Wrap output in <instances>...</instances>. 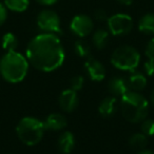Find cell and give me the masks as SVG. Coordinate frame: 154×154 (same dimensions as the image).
Segmentation results:
<instances>
[{"mask_svg": "<svg viewBox=\"0 0 154 154\" xmlns=\"http://www.w3.org/2000/svg\"><path fill=\"white\" fill-rule=\"evenodd\" d=\"M143 69H145V72L148 76H153L154 75V60L148 59L147 61L143 63Z\"/></svg>", "mask_w": 154, "mask_h": 154, "instance_id": "25", "label": "cell"}, {"mask_svg": "<svg viewBox=\"0 0 154 154\" xmlns=\"http://www.w3.org/2000/svg\"><path fill=\"white\" fill-rule=\"evenodd\" d=\"M148 143V138L143 133H135L129 138V145L132 149L141 151L146 149Z\"/></svg>", "mask_w": 154, "mask_h": 154, "instance_id": "18", "label": "cell"}, {"mask_svg": "<svg viewBox=\"0 0 154 154\" xmlns=\"http://www.w3.org/2000/svg\"><path fill=\"white\" fill-rule=\"evenodd\" d=\"M109 31L115 36H122L131 32L133 29V19L127 14H115L108 18Z\"/></svg>", "mask_w": 154, "mask_h": 154, "instance_id": "7", "label": "cell"}, {"mask_svg": "<svg viewBox=\"0 0 154 154\" xmlns=\"http://www.w3.org/2000/svg\"><path fill=\"white\" fill-rule=\"evenodd\" d=\"M134 0H117V2H119L122 5H131Z\"/></svg>", "mask_w": 154, "mask_h": 154, "instance_id": "29", "label": "cell"}, {"mask_svg": "<svg viewBox=\"0 0 154 154\" xmlns=\"http://www.w3.org/2000/svg\"><path fill=\"white\" fill-rule=\"evenodd\" d=\"M45 127L43 122L35 117H23L16 127L19 139L26 146H35L42 139Z\"/></svg>", "mask_w": 154, "mask_h": 154, "instance_id": "4", "label": "cell"}, {"mask_svg": "<svg viewBox=\"0 0 154 154\" xmlns=\"http://www.w3.org/2000/svg\"><path fill=\"white\" fill-rule=\"evenodd\" d=\"M8 17V11H7V7H5L3 3L0 2V26H2L5 22Z\"/></svg>", "mask_w": 154, "mask_h": 154, "instance_id": "27", "label": "cell"}, {"mask_svg": "<svg viewBox=\"0 0 154 154\" xmlns=\"http://www.w3.org/2000/svg\"><path fill=\"white\" fill-rule=\"evenodd\" d=\"M36 1L43 5H54V3L57 2L58 0H36Z\"/></svg>", "mask_w": 154, "mask_h": 154, "instance_id": "28", "label": "cell"}, {"mask_svg": "<svg viewBox=\"0 0 154 154\" xmlns=\"http://www.w3.org/2000/svg\"><path fill=\"white\" fill-rule=\"evenodd\" d=\"M64 50L55 34L42 33L37 35L26 47L28 61L42 72H52L64 61Z\"/></svg>", "mask_w": 154, "mask_h": 154, "instance_id": "1", "label": "cell"}, {"mask_svg": "<svg viewBox=\"0 0 154 154\" xmlns=\"http://www.w3.org/2000/svg\"><path fill=\"white\" fill-rule=\"evenodd\" d=\"M74 50H75V53L77 54L78 56L80 57H84V58H89L91 55V48L86 41L84 40H76L74 43Z\"/></svg>", "mask_w": 154, "mask_h": 154, "instance_id": "21", "label": "cell"}, {"mask_svg": "<svg viewBox=\"0 0 154 154\" xmlns=\"http://www.w3.org/2000/svg\"><path fill=\"white\" fill-rule=\"evenodd\" d=\"M75 147L74 135L70 131H64L58 138V149L63 154H70Z\"/></svg>", "mask_w": 154, "mask_h": 154, "instance_id": "14", "label": "cell"}, {"mask_svg": "<svg viewBox=\"0 0 154 154\" xmlns=\"http://www.w3.org/2000/svg\"><path fill=\"white\" fill-rule=\"evenodd\" d=\"M108 89H109L110 93L113 95L114 97L125 95L127 92L130 91L128 86V80H126L124 77L115 76L109 80L108 82Z\"/></svg>", "mask_w": 154, "mask_h": 154, "instance_id": "11", "label": "cell"}, {"mask_svg": "<svg viewBox=\"0 0 154 154\" xmlns=\"http://www.w3.org/2000/svg\"><path fill=\"white\" fill-rule=\"evenodd\" d=\"M1 43H2V48L7 52L16 51L18 47V39L13 33H7L3 35Z\"/></svg>", "mask_w": 154, "mask_h": 154, "instance_id": "20", "label": "cell"}, {"mask_svg": "<svg viewBox=\"0 0 154 154\" xmlns=\"http://www.w3.org/2000/svg\"><path fill=\"white\" fill-rule=\"evenodd\" d=\"M85 68L88 72L89 77L94 82H100L106 77L105 66H103L100 61L94 59V58L89 57L85 63Z\"/></svg>", "mask_w": 154, "mask_h": 154, "instance_id": "9", "label": "cell"}, {"mask_svg": "<svg viewBox=\"0 0 154 154\" xmlns=\"http://www.w3.org/2000/svg\"><path fill=\"white\" fill-rule=\"evenodd\" d=\"M141 131L146 136L154 135V120L153 119H143L141 122Z\"/></svg>", "mask_w": 154, "mask_h": 154, "instance_id": "22", "label": "cell"}, {"mask_svg": "<svg viewBox=\"0 0 154 154\" xmlns=\"http://www.w3.org/2000/svg\"><path fill=\"white\" fill-rule=\"evenodd\" d=\"M128 86L130 91L139 92V91L143 90L147 86V78L141 73L133 71L128 79Z\"/></svg>", "mask_w": 154, "mask_h": 154, "instance_id": "15", "label": "cell"}, {"mask_svg": "<svg viewBox=\"0 0 154 154\" xmlns=\"http://www.w3.org/2000/svg\"><path fill=\"white\" fill-rule=\"evenodd\" d=\"M43 125L45 127V130H52V131H59L62 130L66 127L68 122L64 115L60 113H52L45 118L43 122Z\"/></svg>", "mask_w": 154, "mask_h": 154, "instance_id": "12", "label": "cell"}, {"mask_svg": "<svg viewBox=\"0 0 154 154\" xmlns=\"http://www.w3.org/2000/svg\"><path fill=\"white\" fill-rule=\"evenodd\" d=\"M28 69V59L16 51L7 52L0 59V74L8 82L17 84L23 80Z\"/></svg>", "mask_w": 154, "mask_h": 154, "instance_id": "2", "label": "cell"}, {"mask_svg": "<svg viewBox=\"0 0 154 154\" xmlns=\"http://www.w3.org/2000/svg\"><path fill=\"white\" fill-rule=\"evenodd\" d=\"M37 26L42 32L51 34L61 33L60 28V18L52 10H43L37 16Z\"/></svg>", "mask_w": 154, "mask_h": 154, "instance_id": "6", "label": "cell"}, {"mask_svg": "<svg viewBox=\"0 0 154 154\" xmlns=\"http://www.w3.org/2000/svg\"><path fill=\"white\" fill-rule=\"evenodd\" d=\"M70 29L76 36L86 37L92 33L93 29H94V23H93L91 17L80 14V15H76L72 19Z\"/></svg>", "mask_w": 154, "mask_h": 154, "instance_id": "8", "label": "cell"}, {"mask_svg": "<svg viewBox=\"0 0 154 154\" xmlns=\"http://www.w3.org/2000/svg\"><path fill=\"white\" fill-rule=\"evenodd\" d=\"M137 154H154V152H153V151H151V150L143 149V150H141V151H139Z\"/></svg>", "mask_w": 154, "mask_h": 154, "instance_id": "30", "label": "cell"}, {"mask_svg": "<svg viewBox=\"0 0 154 154\" xmlns=\"http://www.w3.org/2000/svg\"><path fill=\"white\" fill-rule=\"evenodd\" d=\"M140 61V55L135 48L131 45H122L113 52L111 62L116 69L133 72Z\"/></svg>", "mask_w": 154, "mask_h": 154, "instance_id": "5", "label": "cell"}, {"mask_svg": "<svg viewBox=\"0 0 154 154\" xmlns=\"http://www.w3.org/2000/svg\"><path fill=\"white\" fill-rule=\"evenodd\" d=\"M145 52H146V56L148 57V59L154 60V38H152L151 40L148 42Z\"/></svg>", "mask_w": 154, "mask_h": 154, "instance_id": "24", "label": "cell"}, {"mask_svg": "<svg viewBox=\"0 0 154 154\" xmlns=\"http://www.w3.org/2000/svg\"><path fill=\"white\" fill-rule=\"evenodd\" d=\"M59 106L64 112H73L78 106V97H77L76 91L72 89L64 90L60 94L59 99H58Z\"/></svg>", "mask_w": 154, "mask_h": 154, "instance_id": "10", "label": "cell"}, {"mask_svg": "<svg viewBox=\"0 0 154 154\" xmlns=\"http://www.w3.org/2000/svg\"><path fill=\"white\" fill-rule=\"evenodd\" d=\"M85 85V78L82 76V75H76V76L72 77L70 80V86L71 89L74 91H79L82 89Z\"/></svg>", "mask_w": 154, "mask_h": 154, "instance_id": "23", "label": "cell"}, {"mask_svg": "<svg viewBox=\"0 0 154 154\" xmlns=\"http://www.w3.org/2000/svg\"><path fill=\"white\" fill-rule=\"evenodd\" d=\"M94 18L98 21H105V20H108V14L105 10L103 9H98L95 11L94 13Z\"/></svg>", "mask_w": 154, "mask_h": 154, "instance_id": "26", "label": "cell"}, {"mask_svg": "<svg viewBox=\"0 0 154 154\" xmlns=\"http://www.w3.org/2000/svg\"><path fill=\"white\" fill-rule=\"evenodd\" d=\"M150 100H151V103L153 105V107H154V90L151 92V95H150Z\"/></svg>", "mask_w": 154, "mask_h": 154, "instance_id": "31", "label": "cell"}, {"mask_svg": "<svg viewBox=\"0 0 154 154\" xmlns=\"http://www.w3.org/2000/svg\"><path fill=\"white\" fill-rule=\"evenodd\" d=\"M92 41L96 49H105L107 47L108 42H109V32L107 30H105V29H98L93 34Z\"/></svg>", "mask_w": 154, "mask_h": 154, "instance_id": "17", "label": "cell"}, {"mask_svg": "<svg viewBox=\"0 0 154 154\" xmlns=\"http://www.w3.org/2000/svg\"><path fill=\"white\" fill-rule=\"evenodd\" d=\"M138 29L141 33L147 35L154 34V14H146L139 19Z\"/></svg>", "mask_w": 154, "mask_h": 154, "instance_id": "16", "label": "cell"}, {"mask_svg": "<svg viewBox=\"0 0 154 154\" xmlns=\"http://www.w3.org/2000/svg\"><path fill=\"white\" fill-rule=\"evenodd\" d=\"M117 109V99L114 96L106 97L101 100L98 107V112L103 117H111L114 115Z\"/></svg>", "mask_w": 154, "mask_h": 154, "instance_id": "13", "label": "cell"}, {"mask_svg": "<svg viewBox=\"0 0 154 154\" xmlns=\"http://www.w3.org/2000/svg\"><path fill=\"white\" fill-rule=\"evenodd\" d=\"M120 110L128 122H140L148 115L149 103L140 93L129 91L120 98Z\"/></svg>", "mask_w": 154, "mask_h": 154, "instance_id": "3", "label": "cell"}, {"mask_svg": "<svg viewBox=\"0 0 154 154\" xmlns=\"http://www.w3.org/2000/svg\"><path fill=\"white\" fill-rule=\"evenodd\" d=\"M30 0H5V5L7 9L13 12L21 13L29 8Z\"/></svg>", "mask_w": 154, "mask_h": 154, "instance_id": "19", "label": "cell"}]
</instances>
